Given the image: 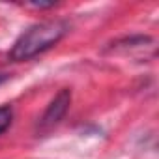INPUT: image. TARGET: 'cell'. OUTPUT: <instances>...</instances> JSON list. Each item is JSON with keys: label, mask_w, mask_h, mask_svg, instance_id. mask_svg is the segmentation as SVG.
Returning a JSON list of instances; mask_svg holds the SVG:
<instances>
[{"label": "cell", "mask_w": 159, "mask_h": 159, "mask_svg": "<svg viewBox=\"0 0 159 159\" xmlns=\"http://www.w3.org/2000/svg\"><path fill=\"white\" fill-rule=\"evenodd\" d=\"M6 79H8V75H6V73H0V84H2Z\"/></svg>", "instance_id": "5b68a950"}, {"label": "cell", "mask_w": 159, "mask_h": 159, "mask_svg": "<svg viewBox=\"0 0 159 159\" xmlns=\"http://www.w3.org/2000/svg\"><path fill=\"white\" fill-rule=\"evenodd\" d=\"M30 6H32V8H52L54 2H32Z\"/></svg>", "instance_id": "277c9868"}, {"label": "cell", "mask_w": 159, "mask_h": 159, "mask_svg": "<svg viewBox=\"0 0 159 159\" xmlns=\"http://www.w3.org/2000/svg\"><path fill=\"white\" fill-rule=\"evenodd\" d=\"M69 105H71V90L64 88V90H60V92L54 96V99H52V101L49 103V107L45 109L43 116L39 118L38 129H39V131H49V129L56 127V125L62 122V118L66 116Z\"/></svg>", "instance_id": "7a4b0ae2"}, {"label": "cell", "mask_w": 159, "mask_h": 159, "mask_svg": "<svg viewBox=\"0 0 159 159\" xmlns=\"http://www.w3.org/2000/svg\"><path fill=\"white\" fill-rule=\"evenodd\" d=\"M66 32H67V23H64L60 19L38 23L21 34V38L11 47L10 58L15 62L30 60V58L49 51L51 47H54L66 36Z\"/></svg>", "instance_id": "6da1fadb"}, {"label": "cell", "mask_w": 159, "mask_h": 159, "mask_svg": "<svg viewBox=\"0 0 159 159\" xmlns=\"http://www.w3.org/2000/svg\"><path fill=\"white\" fill-rule=\"evenodd\" d=\"M11 118H13V112L10 107H0V133H4L10 127Z\"/></svg>", "instance_id": "3957f363"}]
</instances>
